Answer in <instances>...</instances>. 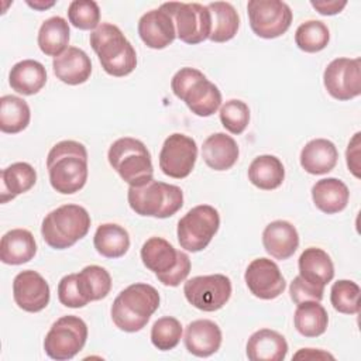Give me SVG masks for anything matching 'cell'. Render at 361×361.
Segmentation results:
<instances>
[{
  "label": "cell",
  "mask_w": 361,
  "mask_h": 361,
  "mask_svg": "<svg viewBox=\"0 0 361 361\" xmlns=\"http://www.w3.org/2000/svg\"><path fill=\"white\" fill-rule=\"evenodd\" d=\"M51 186L62 195L79 192L87 180V151L82 142L65 140L55 144L47 157Z\"/></svg>",
  "instance_id": "1"
},
{
  "label": "cell",
  "mask_w": 361,
  "mask_h": 361,
  "mask_svg": "<svg viewBox=\"0 0 361 361\" xmlns=\"http://www.w3.org/2000/svg\"><path fill=\"white\" fill-rule=\"evenodd\" d=\"M159 293L148 283H133L123 289L111 305L113 323L123 331L142 330L159 307Z\"/></svg>",
  "instance_id": "2"
},
{
  "label": "cell",
  "mask_w": 361,
  "mask_h": 361,
  "mask_svg": "<svg viewBox=\"0 0 361 361\" xmlns=\"http://www.w3.org/2000/svg\"><path fill=\"white\" fill-rule=\"evenodd\" d=\"M90 45L106 73L121 78L137 66V54L123 31L110 23H102L90 32Z\"/></svg>",
  "instance_id": "3"
},
{
  "label": "cell",
  "mask_w": 361,
  "mask_h": 361,
  "mask_svg": "<svg viewBox=\"0 0 361 361\" xmlns=\"http://www.w3.org/2000/svg\"><path fill=\"white\" fill-rule=\"evenodd\" d=\"M90 228V216L79 204H62L49 212L41 224L44 241L55 250H65L82 240Z\"/></svg>",
  "instance_id": "4"
},
{
  "label": "cell",
  "mask_w": 361,
  "mask_h": 361,
  "mask_svg": "<svg viewBox=\"0 0 361 361\" xmlns=\"http://www.w3.org/2000/svg\"><path fill=\"white\" fill-rule=\"evenodd\" d=\"M171 87L173 94L183 100L189 110L199 117L214 114L221 104V93L199 69L182 68L172 80Z\"/></svg>",
  "instance_id": "5"
},
{
  "label": "cell",
  "mask_w": 361,
  "mask_h": 361,
  "mask_svg": "<svg viewBox=\"0 0 361 361\" xmlns=\"http://www.w3.org/2000/svg\"><path fill=\"white\" fill-rule=\"evenodd\" d=\"M111 168L130 186H142L154 175L151 154L145 144L137 138L123 137L116 140L107 152Z\"/></svg>",
  "instance_id": "6"
},
{
  "label": "cell",
  "mask_w": 361,
  "mask_h": 361,
  "mask_svg": "<svg viewBox=\"0 0 361 361\" xmlns=\"http://www.w3.org/2000/svg\"><path fill=\"white\" fill-rule=\"evenodd\" d=\"M127 199L137 214L157 219L171 217L183 206V192L179 186L154 179L142 186H130Z\"/></svg>",
  "instance_id": "7"
},
{
  "label": "cell",
  "mask_w": 361,
  "mask_h": 361,
  "mask_svg": "<svg viewBox=\"0 0 361 361\" xmlns=\"http://www.w3.org/2000/svg\"><path fill=\"white\" fill-rule=\"evenodd\" d=\"M220 226L219 212L210 204H199L190 209L178 221V241L190 252L204 250Z\"/></svg>",
  "instance_id": "8"
},
{
  "label": "cell",
  "mask_w": 361,
  "mask_h": 361,
  "mask_svg": "<svg viewBox=\"0 0 361 361\" xmlns=\"http://www.w3.org/2000/svg\"><path fill=\"white\" fill-rule=\"evenodd\" d=\"M87 326L73 314L59 317L52 323L44 338V350L47 355L56 361L73 358L86 344Z\"/></svg>",
  "instance_id": "9"
},
{
  "label": "cell",
  "mask_w": 361,
  "mask_h": 361,
  "mask_svg": "<svg viewBox=\"0 0 361 361\" xmlns=\"http://www.w3.org/2000/svg\"><path fill=\"white\" fill-rule=\"evenodd\" d=\"M161 7L173 20L176 37L185 44H200L209 38L212 30V16L207 6L200 3L169 1Z\"/></svg>",
  "instance_id": "10"
},
{
  "label": "cell",
  "mask_w": 361,
  "mask_h": 361,
  "mask_svg": "<svg viewBox=\"0 0 361 361\" xmlns=\"http://www.w3.org/2000/svg\"><path fill=\"white\" fill-rule=\"evenodd\" d=\"M247 11L251 30L265 39L281 37L292 23V10L281 0H250Z\"/></svg>",
  "instance_id": "11"
},
{
  "label": "cell",
  "mask_w": 361,
  "mask_h": 361,
  "mask_svg": "<svg viewBox=\"0 0 361 361\" xmlns=\"http://www.w3.org/2000/svg\"><path fill=\"white\" fill-rule=\"evenodd\" d=\"M183 293L193 307L203 312H216L228 302L231 281L221 274L193 276L185 282Z\"/></svg>",
  "instance_id": "12"
},
{
  "label": "cell",
  "mask_w": 361,
  "mask_h": 361,
  "mask_svg": "<svg viewBox=\"0 0 361 361\" xmlns=\"http://www.w3.org/2000/svg\"><path fill=\"white\" fill-rule=\"evenodd\" d=\"M323 83L336 100H351L361 93V59L336 58L324 69Z\"/></svg>",
  "instance_id": "13"
},
{
  "label": "cell",
  "mask_w": 361,
  "mask_h": 361,
  "mask_svg": "<svg viewBox=\"0 0 361 361\" xmlns=\"http://www.w3.org/2000/svg\"><path fill=\"white\" fill-rule=\"evenodd\" d=\"M197 158V145L193 138L173 133L162 144L159 152L161 171L173 179H183L190 175Z\"/></svg>",
  "instance_id": "14"
},
{
  "label": "cell",
  "mask_w": 361,
  "mask_h": 361,
  "mask_svg": "<svg viewBox=\"0 0 361 361\" xmlns=\"http://www.w3.org/2000/svg\"><path fill=\"white\" fill-rule=\"evenodd\" d=\"M250 292L259 299L271 300L278 298L286 288L279 267L269 258L252 259L244 274Z\"/></svg>",
  "instance_id": "15"
},
{
  "label": "cell",
  "mask_w": 361,
  "mask_h": 361,
  "mask_svg": "<svg viewBox=\"0 0 361 361\" xmlns=\"http://www.w3.org/2000/svg\"><path fill=\"white\" fill-rule=\"evenodd\" d=\"M49 285L41 274L32 269L21 271L13 281L16 305L30 313L41 312L49 303Z\"/></svg>",
  "instance_id": "16"
},
{
  "label": "cell",
  "mask_w": 361,
  "mask_h": 361,
  "mask_svg": "<svg viewBox=\"0 0 361 361\" xmlns=\"http://www.w3.org/2000/svg\"><path fill=\"white\" fill-rule=\"evenodd\" d=\"M138 34L148 48L164 49L173 42L176 30L169 13L159 7L141 16L138 21Z\"/></svg>",
  "instance_id": "17"
},
{
  "label": "cell",
  "mask_w": 361,
  "mask_h": 361,
  "mask_svg": "<svg viewBox=\"0 0 361 361\" xmlns=\"http://www.w3.org/2000/svg\"><path fill=\"white\" fill-rule=\"evenodd\" d=\"M142 264L157 275V279L173 271L188 255L178 251L171 243L161 237L148 238L141 247Z\"/></svg>",
  "instance_id": "18"
},
{
  "label": "cell",
  "mask_w": 361,
  "mask_h": 361,
  "mask_svg": "<svg viewBox=\"0 0 361 361\" xmlns=\"http://www.w3.org/2000/svg\"><path fill=\"white\" fill-rule=\"evenodd\" d=\"M55 76L71 86L85 83L92 73V62L87 54L76 47H68L52 61Z\"/></svg>",
  "instance_id": "19"
},
{
  "label": "cell",
  "mask_w": 361,
  "mask_h": 361,
  "mask_svg": "<svg viewBox=\"0 0 361 361\" xmlns=\"http://www.w3.org/2000/svg\"><path fill=\"white\" fill-rule=\"evenodd\" d=\"M185 347L196 357H209L221 345L220 327L207 319H199L188 324L185 330Z\"/></svg>",
  "instance_id": "20"
},
{
  "label": "cell",
  "mask_w": 361,
  "mask_h": 361,
  "mask_svg": "<svg viewBox=\"0 0 361 361\" xmlns=\"http://www.w3.org/2000/svg\"><path fill=\"white\" fill-rule=\"evenodd\" d=\"M265 251L276 259L290 258L299 245V234L293 224L286 220H275L262 231Z\"/></svg>",
  "instance_id": "21"
},
{
  "label": "cell",
  "mask_w": 361,
  "mask_h": 361,
  "mask_svg": "<svg viewBox=\"0 0 361 361\" xmlns=\"http://www.w3.org/2000/svg\"><path fill=\"white\" fill-rule=\"evenodd\" d=\"M245 350L251 361H282L288 354V343L281 333L261 329L250 336Z\"/></svg>",
  "instance_id": "22"
},
{
  "label": "cell",
  "mask_w": 361,
  "mask_h": 361,
  "mask_svg": "<svg viewBox=\"0 0 361 361\" xmlns=\"http://www.w3.org/2000/svg\"><path fill=\"white\" fill-rule=\"evenodd\" d=\"M238 145L233 137L224 133L209 135L202 147V158L214 171H227L238 159Z\"/></svg>",
  "instance_id": "23"
},
{
  "label": "cell",
  "mask_w": 361,
  "mask_h": 361,
  "mask_svg": "<svg viewBox=\"0 0 361 361\" xmlns=\"http://www.w3.org/2000/svg\"><path fill=\"white\" fill-rule=\"evenodd\" d=\"M299 275L309 283L324 288L334 276V265L330 255L316 247L306 248L298 261Z\"/></svg>",
  "instance_id": "24"
},
{
  "label": "cell",
  "mask_w": 361,
  "mask_h": 361,
  "mask_svg": "<svg viewBox=\"0 0 361 361\" xmlns=\"http://www.w3.org/2000/svg\"><path fill=\"white\" fill-rule=\"evenodd\" d=\"M338 159L336 145L326 138L309 141L300 151V165L312 175H323L334 169Z\"/></svg>",
  "instance_id": "25"
},
{
  "label": "cell",
  "mask_w": 361,
  "mask_h": 361,
  "mask_svg": "<svg viewBox=\"0 0 361 361\" xmlns=\"http://www.w3.org/2000/svg\"><path fill=\"white\" fill-rule=\"evenodd\" d=\"M35 252L34 235L25 228H13L1 237L0 259L7 265L25 264L34 258Z\"/></svg>",
  "instance_id": "26"
},
{
  "label": "cell",
  "mask_w": 361,
  "mask_h": 361,
  "mask_svg": "<svg viewBox=\"0 0 361 361\" xmlns=\"http://www.w3.org/2000/svg\"><path fill=\"white\" fill-rule=\"evenodd\" d=\"M312 199L320 212L334 214L347 207L350 190L343 180L337 178H324L313 185Z\"/></svg>",
  "instance_id": "27"
},
{
  "label": "cell",
  "mask_w": 361,
  "mask_h": 361,
  "mask_svg": "<svg viewBox=\"0 0 361 361\" xmlns=\"http://www.w3.org/2000/svg\"><path fill=\"white\" fill-rule=\"evenodd\" d=\"M8 83L13 90L24 96L38 93L47 83V71L35 59H24L13 65L8 73Z\"/></svg>",
  "instance_id": "28"
},
{
  "label": "cell",
  "mask_w": 361,
  "mask_h": 361,
  "mask_svg": "<svg viewBox=\"0 0 361 361\" xmlns=\"http://www.w3.org/2000/svg\"><path fill=\"white\" fill-rule=\"evenodd\" d=\"M37 182V172L28 162H14L1 171V203L28 192Z\"/></svg>",
  "instance_id": "29"
},
{
  "label": "cell",
  "mask_w": 361,
  "mask_h": 361,
  "mask_svg": "<svg viewBox=\"0 0 361 361\" xmlns=\"http://www.w3.org/2000/svg\"><path fill=\"white\" fill-rule=\"evenodd\" d=\"M250 182L262 190L279 188L285 179V168L275 155H259L248 166Z\"/></svg>",
  "instance_id": "30"
},
{
  "label": "cell",
  "mask_w": 361,
  "mask_h": 361,
  "mask_svg": "<svg viewBox=\"0 0 361 361\" xmlns=\"http://www.w3.org/2000/svg\"><path fill=\"white\" fill-rule=\"evenodd\" d=\"M207 8L212 16L209 39L213 42H226L234 38L240 27V17L234 6L227 1H213Z\"/></svg>",
  "instance_id": "31"
},
{
  "label": "cell",
  "mask_w": 361,
  "mask_h": 361,
  "mask_svg": "<svg viewBox=\"0 0 361 361\" xmlns=\"http://www.w3.org/2000/svg\"><path fill=\"white\" fill-rule=\"evenodd\" d=\"M69 37L68 21L59 16H54L41 24L37 41L45 55L55 58L68 48Z\"/></svg>",
  "instance_id": "32"
},
{
  "label": "cell",
  "mask_w": 361,
  "mask_h": 361,
  "mask_svg": "<svg viewBox=\"0 0 361 361\" xmlns=\"http://www.w3.org/2000/svg\"><path fill=\"white\" fill-rule=\"evenodd\" d=\"M93 245L106 258H120L130 248V235L124 227L114 223H104L97 227Z\"/></svg>",
  "instance_id": "33"
},
{
  "label": "cell",
  "mask_w": 361,
  "mask_h": 361,
  "mask_svg": "<svg viewBox=\"0 0 361 361\" xmlns=\"http://www.w3.org/2000/svg\"><path fill=\"white\" fill-rule=\"evenodd\" d=\"M293 323L295 329L302 336L319 337L327 329L329 316L320 302L307 300L298 305L293 314Z\"/></svg>",
  "instance_id": "34"
},
{
  "label": "cell",
  "mask_w": 361,
  "mask_h": 361,
  "mask_svg": "<svg viewBox=\"0 0 361 361\" xmlns=\"http://www.w3.org/2000/svg\"><path fill=\"white\" fill-rule=\"evenodd\" d=\"M31 111L28 103L13 94L0 99V130L7 134H17L30 124Z\"/></svg>",
  "instance_id": "35"
},
{
  "label": "cell",
  "mask_w": 361,
  "mask_h": 361,
  "mask_svg": "<svg viewBox=\"0 0 361 361\" xmlns=\"http://www.w3.org/2000/svg\"><path fill=\"white\" fill-rule=\"evenodd\" d=\"M76 276L80 293L87 303L100 300L110 293L111 276L103 267L87 265Z\"/></svg>",
  "instance_id": "36"
},
{
  "label": "cell",
  "mask_w": 361,
  "mask_h": 361,
  "mask_svg": "<svg viewBox=\"0 0 361 361\" xmlns=\"http://www.w3.org/2000/svg\"><path fill=\"white\" fill-rule=\"evenodd\" d=\"M330 32L327 25L319 20H309L302 23L295 32V42L299 49L314 54L327 47Z\"/></svg>",
  "instance_id": "37"
},
{
  "label": "cell",
  "mask_w": 361,
  "mask_h": 361,
  "mask_svg": "<svg viewBox=\"0 0 361 361\" xmlns=\"http://www.w3.org/2000/svg\"><path fill=\"white\" fill-rule=\"evenodd\" d=\"M360 286L348 279H340L333 283L330 302L333 307L344 314H357L360 312Z\"/></svg>",
  "instance_id": "38"
},
{
  "label": "cell",
  "mask_w": 361,
  "mask_h": 361,
  "mask_svg": "<svg viewBox=\"0 0 361 361\" xmlns=\"http://www.w3.org/2000/svg\"><path fill=\"white\" fill-rule=\"evenodd\" d=\"M182 337L180 322L175 317L165 316L158 319L151 327V341L161 351L175 348Z\"/></svg>",
  "instance_id": "39"
},
{
  "label": "cell",
  "mask_w": 361,
  "mask_h": 361,
  "mask_svg": "<svg viewBox=\"0 0 361 361\" xmlns=\"http://www.w3.org/2000/svg\"><path fill=\"white\" fill-rule=\"evenodd\" d=\"M69 23L79 30H96L100 23V8L93 0H73L68 7Z\"/></svg>",
  "instance_id": "40"
},
{
  "label": "cell",
  "mask_w": 361,
  "mask_h": 361,
  "mask_svg": "<svg viewBox=\"0 0 361 361\" xmlns=\"http://www.w3.org/2000/svg\"><path fill=\"white\" fill-rule=\"evenodd\" d=\"M220 121L231 134H241L250 123V109L238 99H231L220 107Z\"/></svg>",
  "instance_id": "41"
},
{
  "label": "cell",
  "mask_w": 361,
  "mask_h": 361,
  "mask_svg": "<svg viewBox=\"0 0 361 361\" xmlns=\"http://www.w3.org/2000/svg\"><path fill=\"white\" fill-rule=\"evenodd\" d=\"M58 299L63 306L73 307V309L83 307V306L87 305L86 299L80 293L76 274L65 275L59 281V283H58Z\"/></svg>",
  "instance_id": "42"
},
{
  "label": "cell",
  "mask_w": 361,
  "mask_h": 361,
  "mask_svg": "<svg viewBox=\"0 0 361 361\" xmlns=\"http://www.w3.org/2000/svg\"><path fill=\"white\" fill-rule=\"evenodd\" d=\"M289 293H290V299L293 300V303L299 305L307 300H316V302H322L323 299V293H324V288H319L314 286L309 282H306L300 275H298L289 286Z\"/></svg>",
  "instance_id": "43"
},
{
  "label": "cell",
  "mask_w": 361,
  "mask_h": 361,
  "mask_svg": "<svg viewBox=\"0 0 361 361\" xmlns=\"http://www.w3.org/2000/svg\"><path fill=\"white\" fill-rule=\"evenodd\" d=\"M360 133H355L353 140L350 141L348 147H347V152H345V158H347V166L348 169L354 173V176L360 178V165H358V157H360Z\"/></svg>",
  "instance_id": "44"
},
{
  "label": "cell",
  "mask_w": 361,
  "mask_h": 361,
  "mask_svg": "<svg viewBox=\"0 0 361 361\" xmlns=\"http://www.w3.org/2000/svg\"><path fill=\"white\" fill-rule=\"evenodd\" d=\"M310 4L313 8H316L323 16H334V14H338L347 6V1H337V0L314 1V0H312Z\"/></svg>",
  "instance_id": "45"
},
{
  "label": "cell",
  "mask_w": 361,
  "mask_h": 361,
  "mask_svg": "<svg viewBox=\"0 0 361 361\" xmlns=\"http://www.w3.org/2000/svg\"><path fill=\"white\" fill-rule=\"evenodd\" d=\"M295 360H299V358H303V360H326V358H330V360H334V357L326 351H322V350H313V348H302L299 353H296L293 355Z\"/></svg>",
  "instance_id": "46"
},
{
  "label": "cell",
  "mask_w": 361,
  "mask_h": 361,
  "mask_svg": "<svg viewBox=\"0 0 361 361\" xmlns=\"http://www.w3.org/2000/svg\"><path fill=\"white\" fill-rule=\"evenodd\" d=\"M27 4L30 7H32V8H37V10H45L48 7H52L55 4V1H49V3H44V1H34V3H31V1H27Z\"/></svg>",
  "instance_id": "47"
}]
</instances>
